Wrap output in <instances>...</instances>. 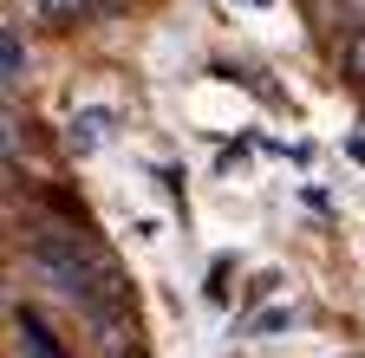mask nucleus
Listing matches in <instances>:
<instances>
[{"label": "nucleus", "mask_w": 365, "mask_h": 358, "mask_svg": "<svg viewBox=\"0 0 365 358\" xmlns=\"http://www.w3.org/2000/svg\"><path fill=\"white\" fill-rule=\"evenodd\" d=\"M33 267H39V280L59 300H72L85 312V320H98V312H130L118 260L98 241H85L78 228H39L33 235Z\"/></svg>", "instance_id": "obj_1"}, {"label": "nucleus", "mask_w": 365, "mask_h": 358, "mask_svg": "<svg viewBox=\"0 0 365 358\" xmlns=\"http://www.w3.org/2000/svg\"><path fill=\"white\" fill-rule=\"evenodd\" d=\"M14 332H20V352H26V358H66L59 339L46 332V320H39V312H26V306L14 312Z\"/></svg>", "instance_id": "obj_2"}, {"label": "nucleus", "mask_w": 365, "mask_h": 358, "mask_svg": "<svg viewBox=\"0 0 365 358\" xmlns=\"http://www.w3.org/2000/svg\"><path fill=\"white\" fill-rule=\"evenodd\" d=\"M313 14H319V26L352 33V26H365V0H313Z\"/></svg>", "instance_id": "obj_3"}, {"label": "nucleus", "mask_w": 365, "mask_h": 358, "mask_svg": "<svg viewBox=\"0 0 365 358\" xmlns=\"http://www.w3.org/2000/svg\"><path fill=\"white\" fill-rule=\"evenodd\" d=\"M0 72H7L0 85H7V98H14V92H20V78H26V53H20V26H7V33H0Z\"/></svg>", "instance_id": "obj_4"}, {"label": "nucleus", "mask_w": 365, "mask_h": 358, "mask_svg": "<svg viewBox=\"0 0 365 358\" xmlns=\"http://www.w3.org/2000/svg\"><path fill=\"white\" fill-rule=\"evenodd\" d=\"M105 137H111V111H78L72 117V144L78 150H98Z\"/></svg>", "instance_id": "obj_5"}, {"label": "nucleus", "mask_w": 365, "mask_h": 358, "mask_svg": "<svg viewBox=\"0 0 365 358\" xmlns=\"http://www.w3.org/2000/svg\"><path fill=\"white\" fill-rule=\"evenodd\" d=\"M339 72H346L352 85H365V26H352V33L339 39Z\"/></svg>", "instance_id": "obj_6"}, {"label": "nucleus", "mask_w": 365, "mask_h": 358, "mask_svg": "<svg viewBox=\"0 0 365 358\" xmlns=\"http://www.w3.org/2000/svg\"><path fill=\"white\" fill-rule=\"evenodd\" d=\"M242 7H274V0H242Z\"/></svg>", "instance_id": "obj_7"}]
</instances>
